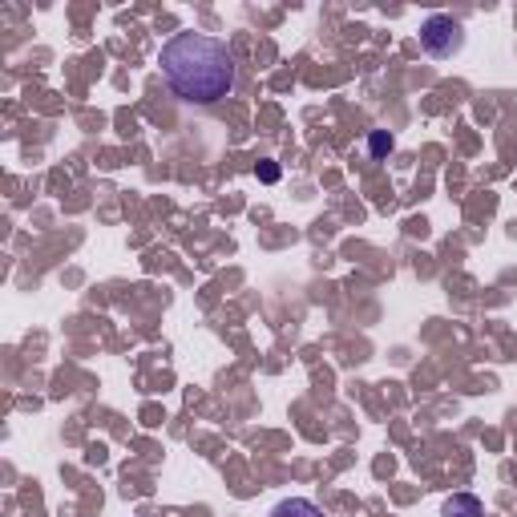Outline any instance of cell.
Returning <instances> with one entry per match:
<instances>
[{"label":"cell","instance_id":"6da1fadb","mask_svg":"<svg viewBox=\"0 0 517 517\" xmlns=\"http://www.w3.org/2000/svg\"><path fill=\"white\" fill-rule=\"evenodd\" d=\"M162 77L170 85V93L186 106H219L235 93L239 81V65L227 41L211 37V33H174L162 53H158Z\"/></svg>","mask_w":517,"mask_h":517},{"label":"cell","instance_id":"7a4b0ae2","mask_svg":"<svg viewBox=\"0 0 517 517\" xmlns=\"http://www.w3.org/2000/svg\"><path fill=\"white\" fill-rule=\"evenodd\" d=\"M421 49L433 57V61H449L465 49V25L449 13H433L425 25H421Z\"/></svg>","mask_w":517,"mask_h":517},{"label":"cell","instance_id":"3957f363","mask_svg":"<svg viewBox=\"0 0 517 517\" xmlns=\"http://www.w3.org/2000/svg\"><path fill=\"white\" fill-rule=\"evenodd\" d=\"M271 517H324V509H320L312 497H283V501L271 509Z\"/></svg>","mask_w":517,"mask_h":517},{"label":"cell","instance_id":"277c9868","mask_svg":"<svg viewBox=\"0 0 517 517\" xmlns=\"http://www.w3.org/2000/svg\"><path fill=\"white\" fill-rule=\"evenodd\" d=\"M441 517H485V505H481V497H473V493H453V497L445 501Z\"/></svg>","mask_w":517,"mask_h":517},{"label":"cell","instance_id":"5b68a950","mask_svg":"<svg viewBox=\"0 0 517 517\" xmlns=\"http://www.w3.org/2000/svg\"><path fill=\"white\" fill-rule=\"evenodd\" d=\"M392 146H396V142H392V134H388V130H376V134L368 138V154H372V158H388V154H392Z\"/></svg>","mask_w":517,"mask_h":517},{"label":"cell","instance_id":"8992f818","mask_svg":"<svg viewBox=\"0 0 517 517\" xmlns=\"http://www.w3.org/2000/svg\"><path fill=\"white\" fill-rule=\"evenodd\" d=\"M259 178H263V182H275V178H279V170H275V166H259Z\"/></svg>","mask_w":517,"mask_h":517}]
</instances>
